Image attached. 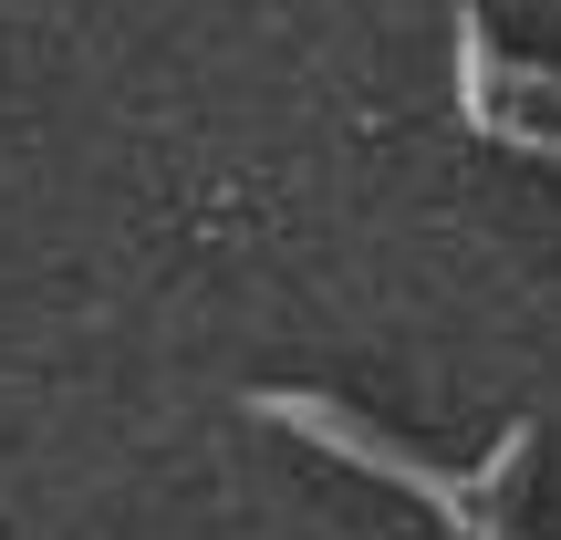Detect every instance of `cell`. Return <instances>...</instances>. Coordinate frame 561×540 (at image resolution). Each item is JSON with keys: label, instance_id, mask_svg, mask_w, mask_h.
Here are the masks:
<instances>
[{"label": "cell", "instance_id": "obj_1", "mask_svg": "<svg viewBox=\"0 0 561 540\" xmlns=\"http://www.w3.org/2000/svg\"><path fill=\"white\" fill-rule=\"evenodd\" d=\"M250 416H271V426H291V437H312L322 458H343V468L396 479L405 499H426L458 540H510V489H520L530 447H541V426L520 416V426H500V447H489L479 468H437L426 447H405L396 426H375L364 405L322 395V384H250Z\"/></svg>", "mask_w": 561, "mask_h": 540}, {"label": "cell", "instance_id": "obj_2", "mask_svg": "<svg viewBox=\"0 0 561 540\" xmlns=\"http://www.w3.org/2000/svg\"><path fill=\"white\" fill-rule=\"evenodd\" d=\"M458 115L479 125V136H500V146H520V157L561 166V73L500 53V32H489L479 11H458Z\"/></svg>", "mask_w": 561, "mask_h": 540}]
</instances>
